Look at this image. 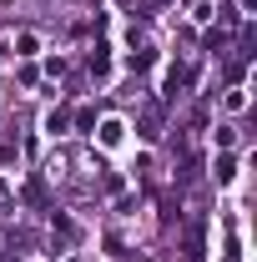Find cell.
<instances>
[{
  "label": "cell",
  "mask_w": 257,
  "mask_h": 262,
  "mask_svg": "<svg viewBox=\"0 0 257 262\" xmlns=\"http://www.w3.org/2000/svg\"><path fill=\"white\" fill-rule=\"evenodd\" d=\"M101 141H106V146H116V141H121V126H116V121H106V126H101Z\"/></svg>",
  "instance_id": "1"
},
{
  "label": "cell",
  "mask_w": 257,
  "mask_h": 262,
  "mask_svg": "<svg viewBox=\"0 0 257 262\" xmlns=\"http://www.w3.org/2000/svg\"><path fill=\"white\" fill-rule=\"evenodd\" d=\"M232 171H237V162H232V157H222V162H217V177H222V182H232Z\"/></svg>",
  "instance_id": "2"
}]
</instances>
